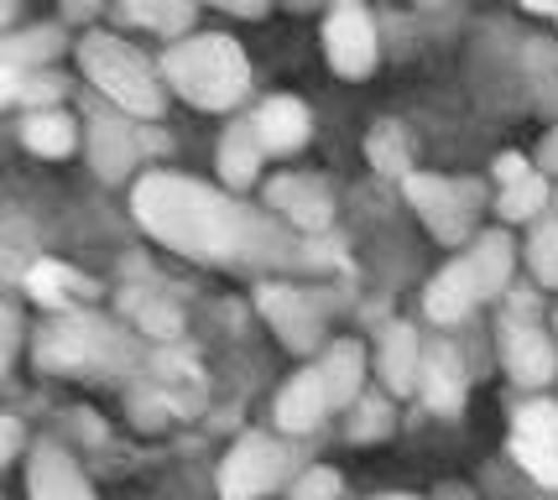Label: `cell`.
<instances>
[{"instance_id": "21", "label": "cell", "mask_w": 558, "mask_h": 500, "mask_svg": "<svg viewBox=\"0 0 558 500\" xmlns=\"http://www.w3.org/2000/svg\"><path fill=\"white\" fill-rule=\"evenodd\" d=\"M22 142L43 157H69L73 142H78V125H73L63 110H32L22 125Z\"/></svg>"}, {"instance_id": "10", "label": "cell", "mask_w": 558, "mask_h": 500, "mask_svg": "<svg viewBox=\"0 0 558 500\" xmlns=\"http://www.w3.org/2000/svg\"><path fill=\"white\" fill-rule=\"evenodd\" d=\"M271 209H282V215L298 224V230H324L329 219H335V204H329V188L318 183V178H303V172H288V178H277L267 188Z\"/></svg>"}, {"instance_id": "17", "label": "cell", "mask_w": 558, "mask_h": 500, "mask_svg": "<svg viewBox=\"0 0 558 500\" xmlns=\"http://www.w3.org/2000/svg\"><path fill=\"white\" fill-rule=\"evenodd\" d=\"M26 485H32V496H37V500L89 496L84 475L73 469V459H69L63 449H37V453H32V475H26Z\"/></svg>"}, {"instance_id": "36", "label": "cell", "mask_w": 558, "mask_h": 500, "mask_svg": "<svg viewBox=\"0 0 558 500\" xmlns=\"http://www.w3.org/2000/svg\"><path fill=\"white\" fill-rule=\"evenodd\" d=\"M554 329H558V324H554Z\"/></svg>"}, {"instance_id": "4", "label": "cell", "mask_w": 558, "mask_h": 500, "mask_svg": "<svg viewBox=\"0 0 558 500\" xmlns=\"http://www.w3.org/2000/svg\"><path fill=\"white\" fill-rule=\"evenodd\" d=\"M402 188H408V198H413L417 219H423L444 245H460V240L475 230V188H470V183H449V178L408 172Z\"/></svg>"}, {"instance_id": "24", "label": "cell", "mask_w": 558, "mask_h": 500, "mask_svg": "<svg viewBox=\"0 0 558 500\" xmlns=\"http://www.w3.org/2000/svg\"><path fill=\"white\" fill-rule=\"evenodd\" d=\"M58 48H63L58 26H37V32H22V37H11V42H5V63H11V69H22V63H43V58H52Z\"/></svg>"}, {"instance_id": "3", "label": "cell", "mask_w": 558, "mask_h": 500, "mask_svg": "<svg viewBox=\"0 0 558 500\" xmlns=\"http://www.w3.org/2000/svg\"><path fill=\"white\" fill-rule=\"evenodd\" d=\"M78 63L89 73V84H99V95H110L125 115H157L162 110V84L146 69V58L136 48H125L110 32H89L78 42Z\"/></svg>"}, {"instance_id": "20", "label": "cell", "mask_w": 558, "mask_h": 500, "mask_svg": "<svg viewBox=\"0 0 558 500\" xmlns=\"http://www.w3.org/2000/svg\"><path fill=\"white\" fill-rule=\"evenodd\" d=\"M324 386H329V402L335 406H350L361 397V381H365V350L355 339H340L329 355H324Z\"/></svg>"}, {"instance_id": "31", "label": "cell", "mask_w": 558, "mask_h": 500, "mask_svg": "<svg viewBox=\"0 0 558 500\" xmlns=\"http://www.w3.org/2000/svg\"><path fill=\"white\" fill-rule=\"evenodd\" d=\"M533 167H527V157H517V151H507V157H496V178L501 183H522Z\"/></svg>"}, {"instance_id": "8", "label": "cell", "mask_w": 558, "mask_h": 500, "mask_svg": "<svg viewBox=\"0 0 558 500\" xmlns=\"http://www.w3.org/2000/svg\"><path fill=\"white\" fill-rule=\"evenodd\" d=\"M501 359L522 386H548L558 376V350L554 339L543 333V324H533L527 313H511L501 324Z\"/></svg>"}, {"instance_id": "16", "label": "cell", "mask_w": 558, "mask_h": 500, "mask_svg": "<svg viewBox=\"0 0 558 500\" xmlns=\"http://www.w3.org/2000/svg\"><path fill=\"white\" fill-rule=\"evenodd\" d=\"M417 386H423L428 406H438V412H460V402H464V365H460V355H454L449 344L428 350V355H423V376H417Z\"/></svg>"}, {"instance_id": "22", "label": "cell", "mask_w": 558, "mask_h": 500, "mask_svg": "<svg viewBox=\"0 0 558 500\" xmlns=\"http://www.w3.org/2000/svg\"><path fill=\"white\" fill-rule=\"evenodd\" d=\"M470 266H475V282L486 297H501V286L511 277V240L501 230H490V235L475 240V251H470Z\"/></svg>"}, {"instance_id": "14", "label": "cell", "mask_w": 558, "mask_h": 500, "mask_svg": "<svg viewBox=\"0 0 558 500\" xmlns=\"http://www.w3.org/2000/svg\"><path fill=\"white\" fill-rule=\"evenodd\" d=\"M89 157H95L105 183H121L125 172L136 167V131L125 120H95L89 125Z\"/></svg>"}, {"instance_id": "19", "label": "cell", "mask_w": 558, "mask_h": 500, "mask_svg": "<svg viewBox=\"0 0 558 500\" xmlns=\"http://www.w3.org/2000/svg\"><path fill=\"white\" fill-rule=\"evenodd\" d=\"M381 376L397 397H408L417 391V376H423V365H417V333L408 324H391L381 333Z\"/></svg>"}, {"instance_id": "1", "label": "cell", "mask_w": 558, "mask_h": 500, "mask_svg": "<svg viewBox=\"0 0 558 500\" xmlns=\"http://www.w3.org/2000/svg\"><path fill=\"white\" fill-rule=\"evenodd\" d=\"M131 204L151 235L194 261H230L251 240H262V224L241 204H230L225 193H209L204 183L172 178V172H146Z\"/></svg>"}, {"instance_id": "34", "label": "cell", "mask_w": 558, "mask_h": 500, "mask_svg": "<svg viewBox=\"0 0 558 500\" xmlns=\"http://www.w3.org/2000/svg\"><path fill=\"white\" fill-rule=\"evenodd\" d=\"M16 443H22V428H16V423H11V417H5V459H11V453H16Z\"/></svg>"}, {"instance_id": "23", "label": "cell", "mask_w": 558, "mask_h": 500, "mask_svg": "<svg viewBox=\"0 0 558 500\" xmlns=\"http://www.w3.org/2000/svg\"><path fill=\"white\" fill-rule=\"evenodd\" d=\"M5 99H11V105H52V99H63V78H58V73H43V69L22 78V69H11Z\"/></svg>"}, {"instance_id": "15", "label": "cell", "mask_w": 558, "mask_h": 500, "mask_svg": "<svg viewBox=\"0 0 558 500\" xmlns=\"http://www.w3.org/2000/svg\"><path fill=\"white\" fill-rule=\"evenodd\" d=\"M262 157H267V142H262L256 120H241V125H230L225 142H219V178H225L230 188H245V183L256 178Z\"/></svg>"}, {"instance_id": "13", "label": "cell", "mask_w": 558, "mask_h": 500, "mask_svg": "<svg viewBox=\"0 0 558 500\" xmlns=\"http://www.w3.org/2000/svg\"><path fill=\"white\" fill-rule=\"evenodd\" d=\"M256 131H262L267 151L288 157V151H298V146L314 136V115H308V105H303V99L277 95V99H267V105L256 110Z\"/></svg>"}, {"instance_id": "35", "label": "cell", "mask_w": 558, "mask_h": 500, "mask_svg": "<svg viewBox=\"0 0 558 500\" xmlns=\"http://www.w3.org/2000/svg\"><path fill=\"white\" fill-rule=\"evenodd\" d=\"M527 11H543V16H558V0H522Z\"/></svg>"}, {"instance_id": "27", "label": "cell", "mask_w": 558, "mask_h": 500, "mask_svg": "<svg viewBox=\"0 0 558 500\" xmlns=\"http://www.w3.org/2000/svg\"><path fill=\"white\" fill-rule=\"evenodd\" d=\"M543 198H548L543 172H527L522 183H507V193H501V215L507 219H533L537 209H543Z\"/></svg>"}, {"instance_id": "33", "label": "cell", "mask_w": 558, "mask_h": 500, "mask_svg": "<svg viewBox=\"0 0 558 500\" xmlns=\"http://www.w3.org/2000/svg\"><path fill=\"white\" fill-rule=\"evenodd\" d=\"M95 11H99V0H63V16L69 22H89Z\"/></svg>"}, {"instance_id": "9", "label": "cell", "mask_w": 558, "mask_h": 500, "mask_svg": "<svg viewBox=\"0 0 558 500\" xmlns=\"http://www.w3.org/2000/svg\"><path fill=\"white\" fill-rule=\"evenodd\" d=\"M475 303H486V292H481V282H475L470 256H464V261H449L434 282H428V292H423V308H428L434 324H460V318H470Z\"/></svg>"}, {"instance_id": "25", "label": "cell", "mask_w": 558, "mask_h": 500, "mask_svg": "<svg viewBox=\"0 0 558 500\" xmlns=\"http://www.w3.org/2000/svg\"><path fill=\"white\" fill-rule=\"evenodd\" d=\"M527 261H533V277L543 286H558V224L554 219H543L527 240Z\"/></svg>"}, {"instance_id": "2", "label": "cell", "mask_w": 558, "mask_h": 500, "mask_svg": "<svg viewBox=\"0 0 558 500\" xmlns=\"http://www.w3.org/2000/svg\"><path fill=\"white\" fill-rule=\"evenodd\" d=\"M162 73L178 95L198 105V110H230L251 84V63L235 37H189V42H172L162 58Z\"/></svg>"}, {"instance_id": "28", "label": "cell", "mask_w": 558, "mask_h": 500, "mask_svg": "<svg viewBox=\"0 0 558 500\" xmlns=\"http://www.w3.org/2000/svg\"><path fill=\"white\" fill-rule=\"evenodd\" d=\"M391 428V406L387 402H376V397H371V402H361V423H355V438H371V432H376V438H381V432Z\"/></svg>"}, {"instance_id": "12", "label": "cell", "mask_w": 558, "mask_h": 500, "mask_svg": "<svg viewBox=\"0 0 558 500\" xmlns=\"http://www.w3.org/2000/svg\"><path fill=\"white\" fill-rule=\"evenodd\" d=\"M262 313H267L277 333H282V344L288 350H314L318 344V308L303 297V292H288V286H262Z\"/></svg>"}, {"instance_id": "5", "label": "cell", "mask_w": 558, "mask_h": 500, "mask_svg": "<svg viewBox=\"0 0 558 500\" xmlns=\"http://www.w3.org/2000/svg\"><path fill=\"white\" fill-rule=\"evenodd\" d=\"M324 52H329V69L344 78H365L376 69V26L361 0H335V11L324 22Z\"/></svg>"}, {"instance_id": "30", "label": "cell", "mask_w": 558, "mask_h": 500, "mask_svg": "<svg viewBox=\"0 0 558 500\" xmlns=\"http://www.w3.org/2000/svg\"><path fill=\"white\" fill-rule=\"evenodd\" d=\"M151 11H157L162 32H178V26H189V16H194V0H151Z\"/></svg>"}, {"instance_id": "29", "label": "cell", "mask_w": 558, "mask_h": 500, "mask_svg": "<svg viewBox=\"0 0 558 500\" xmlns=\"http://www.w3.org/2000/svg\"><path fill=\"white\" fill-rule=\"evenodd\" d=\"M288 490L292 496H335V490H340V475H335V469H308L303 479H292Z\"/></svg>"}, {"instance_id": "32", "label": "cell", "mask_w": 558, "mask_h": 500, "mask_svg": "<svg viewBox=\"0 0 558 500\" xmlns=\"http://www.w3.org/2000/svg\"><path fill=\"white\" fill-rule=\"evenodd\" d=\"M209 5H219V11H235V16H267L271 0H209Z\"/></svg>"}, {"instance_id": "11", "label": "cell", "mask_w": 558, "mask_h": 500, "mask_svg": "<svg viewBox=\"0 0 558 500\" xmlns=\"http://www.w3.org/2000/svg\"><path fill=\"white\" fill-rule=\"evenodd\" d=\"M329 386H324V370H303L282 386L277 397V428L282 432H314L324 417H329Z\"/></svg>"}, {"instance_id": "18", "label": "cell", "mask_w": 558, "mask_h": 500, "mask_svg": "<svg viewBox=\"0 0 558 500\" xmlns=\"http://www.w3.org/2000/svg\"><path fill=\"white\" fill-rule=\"evenodd\" d=\"M26 292H32V303H43V308H69L78 297L89 303V297H95V282L58 261H37L26 271Z\"/></svg>"}, {"instance_id": "7", "label": "cell", "mask_w": 558, "mask_h": 500, "mask_svg": "<svg viewBox=\"0 0 558 500\" xmlns=\"http://www.w3.org/2000/svg\"><path fill=\"white\" fill-rule=\"evenodd\" d=\"M511 453L543 485H558V406L527 402L511 417Z\"/></svg>"}, {"instance_id": "6", "label": "cell", "mask_w": 558, "mask_h": 500, "mask_svg": "<svg viewBox=\"0 0 558 500\" xmlns=\"http://www.w3.org/2000/svg\"><path fill=\"white\" fill-rule=\"evenodd\" d=\"M282 475H288V449H282L277 438H267V432H251V438H241V443L230 449V459H225L219 490H225V496H262L271 485H282Z\"/></svg>"}, {"instance_id": "26", "label": "cell", "mask_w": 558, "mask_h": 500, "mask_svg": "<svg viewBox=\"0 0 558 500\" xmlns=\"http://www.w3.org/2000/svg\"><path fill=\"white\" fill-rule=\"evenodd\" d=\"M365 151H371V162L381 167V172L408 178V146H402V131H397V125H376L371 142H365Z\"/></svg>"}]
</instances>
